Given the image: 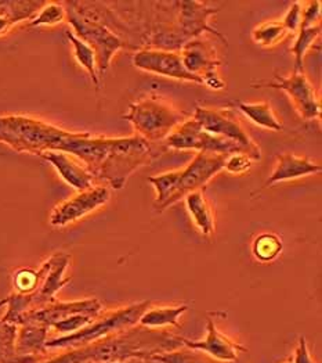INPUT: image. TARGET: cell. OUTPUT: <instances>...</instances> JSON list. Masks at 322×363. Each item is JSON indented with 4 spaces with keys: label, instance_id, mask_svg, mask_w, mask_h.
Masks as SVG:
<instances>
[{
    "label": "cell",
    "instance_id": "obj_1",
    "mask_svg": "<svg viewBox=\"0 0 322 363\" xmlns=\"http://www.w3.org/2000/svg\"><path fill=\"white\" fill-rule=\"evenodd\" d=\"M56 152L79 160L94 179L108 182L120 190L127 178L151 160V147L142 136L104 138L88 132L67 130Z\"/></svg>",
    "mask_w": 322,
    "mask_h": 363
},
{
    "label": "cell",
    "instance_id": "obj_2",
    "mask_svg": "<svg viewBox=\"0 0 322 363\" xmlns=\"http://www.w3.org/2000/svg\"><path fill=\"white\" fill-rule=\"evenodd\" d=\"M178 335L154 332L146 328H133L82 347L68 348L64 354L39 363H113L130 359L151 362L154 355L181 348Z\"/></svg>",
    "mask_w": 322,
    "mask_h": 363
},
{
    "label": "cell",
    "instance_id": "obj_3",
    "mask_svg": "<svg viewBox=\"0 0 322 363\" xmlns=\"http://www.w3.org/2000/svg\"><path fill=\"white\" fill-rule=\"evenodd\" d=\"M62 6H65L67 20L75 30V35L93 49L97 74L103 75L110 68L114 55L125 46V42L97 18L91 3L65 1Z\"/></svg>",
    "mask_w": 322,
    "mask_h": 363
},
{
    "label": "cell",
    "instance_id": "obj_4",
    "mask_svg": "<svg viewBox=\"0 0 322 363\" xmlns=\"http://www.w3.org/2000/svg\"><path fill=\"white\" fill-rule=\"evenodd\" d=\"M65 135L49 122L28 116H1L0 142L18 152L40 155L45 152H56Z\"/></svg>",
    "mask_w": 322,
    "mask_h": 363
},
{
    "label": "cell",
    "instance_id": "obj_5",
    "mask_svg": "<svg viewBox=\"0 0 322 363\" xmlns=\"http://www.w3.org/2000/svg\"><path fill=\"white\" fill-rule=\"evenodd\" d=\"M149 301H142L119 308L117 311L104 315H98L90 325L79 332L47 340L45 345L47 350H68L86 345L114 334L123 333L136 328L142 315L149 308Z\"/></svg>",
    "mask_w": 322,
    "mask_h": 363
},
{
    "label": "cell",
    "instance_id": "obj_6",
    "mask_svg": "<svg viewBox=\"0 0 322 363\" xmlns=\"http://www.w3.org/2000/svg\"><path fill=\"white\" fill-rule=\"evenodd\" d=\"M49 269L35 293L28 296L13 293L6 298L7 311L0 319L1 322L18 326L23 313L57 301V293L71 281V277H65V271L71 262V255L65 252H56L49 258Z\"/></svg>",
    "mask_w": 322,
    "mask_h": 363
},
{
    "label": "cell",
    "instance_id": "obj_7",
    "mask_svg": "<svg viewBox=\"0 0 322 363\" xmlns=\"http://www.w3.org/2000/svg\"><path fill=\"white\" fill-rule=\"evenodd\" d=\"M188 114L176 110L163 100L148 97L132 103L129 113L123 116L146 142L166 139L180 123L187 120Z\"/></svg>",
    "mask_w": 322,
    "mask_h": 363
},
{
    "label": "cell",
    "instance_id": "obj_8",
    "mask_svg": "<svg viewBox=\"0 0 322 363\" xmlns=\"http://www.w3.org/2000/svg\"><path fill=\"white\" fill-rule=\"evenodd\" d=\"M192 118L198 121L206 132L238 143L252 161L262 160L260 147L248 135L233 110L197 107Z\"/></svg>",
    "mask_w": 322,
    "mask_h": 363
},
{
    "label": "cell",
    "instance_id": "obj_9",
    "mask_svg": "<svg viewBox=\"0 0 322 363\" xmlns=\"http://www.w3.org/2000/svg\"><path fill=\"white\" fill-rule=\"evenodd\" d=\"M166 145L175 150H197L198 152H212L226 157L233 154L246 155L238 143L206 132L194 118L180 123L166 138Z\"/></svg>",
    "mask_w": 322,
    "mask_h": 363
},
{
    "label": "cell",
    "instance_id": "obj_10",
    "mask_svg": "<svg viewBox=\"0 0 322 363\" xmlns=\"http://www.w3.org/2000/svg\"><path fill=\"white\" fill-rule=\"evenodd\" d=\"M226 160V155L201 152L195 155V158L185 168L175 171V187L162 211L176 204L181 199H185V196H188L190 193L201 190L216 174L224 169Z\"/></svg>",
    "mask_w": 322,
    "mask_h": 363
},
{
    "label": "cell",
    "instance_id": "obj_11",
    "mask_svg": "<svg viewBox=\"0 0 322 363\" xmlns=\"http://www.w3.org/2000/svg\"><path fill=\"white\" fill-rule=\"evenodd\" d=\"M253 86H267L287 91L288 96L292 99L293 104L299 111L300 117L306 121H311L321 116V103L316 94L314 86L311 85L304 72H293L292 77L289 78L275 74L274 81H262Z\"/></svg>",
    "mask_w": 322,
    "mask_h": 363
},
{
    "label": "cell",
    "instance_id": "obj_12",
    "mask_svg": "<svg viewBox=\"0 0 322 363\" xmlns=\"http://www.w3.org/2000/svg\"><path fill=\"white\" fill-rule=\"evenodd\" d=\"M180 56L185 69L198 77L210 89H223L224 82L219 77L216 68L220 65L216 49L202 39H191L185 42L180 50Z\"/></svg>",
    "mask_w": 322,
    "mask_h": 363
},
{
    "label": "cell",
    "instance_id": "obj_13",
    "mask_svg": "<svg viewBox=\"0 0 322 363\" xmlns=\"http://www.w3.org/2000/svg\"><path fill=\"white\" fill-rule=\"evenodd\" d=\"M111 191L104 186H93L88 190L78 191L71 199L59 203L50 215V225L62 228L79 220L90 212L108 203Z\"/></svg>",
    "mask_w": 322,
    "mask_h": 363
},
{
    "label": "cell",
    "instance_id": "obj_14",
    "mask_svg": "<svg viewBox=\"0 0 322 363\" xmlns=\"http://www.w3.org/2000/svg\"><path fill=\"white\" fill-rule=\"evenodd\" d=\"M103 312V303L97 298H88L81 301H71V303H47L39 309L28 311L23 313L20 319V325H40L46 328H52L54 323L61 322L72 315H86L90 318H97Z\"/></svg>",
    "mask_w": 322,
    "mask_h": 363
},
{
    "label": "cell",
    "instance_id": "obj_15",
    "mask_svg": "<svg viewBox=\"0 0 322 363\" xmlns=\"http://www.w3.org/2000/svg\"><path fill=\"white\" fill-rule=\"evenodd\" d=\"M133 62L139 69H143L146 72L204 85V82L198 77L190 74L185 69L180 52L176 50L143 49L134 55Z\"/></svg>",
    "mask_w": 322,
    "mask_h": 363
},
{
    "label": "cell",
    "instance_id": "obj_16",
    "mask_svg": "<svg viewBox=\"0 0 322 363\" xmlns=\"http://www.w3.org/2000/svg\"><path fill=\"white\" fill-rule=\"evenodd\" d=\"M183 347L204 352L206 355L217 359L220 362H234L241 352H245L246 348L229 338L226 334L219 332L213 319H207L206 337L200 341H192L185 337H180Z\"/></svg>",
    "mask_w": 322,
    "mask_h": 363
},
{
    "label": "cell",
    "instance_id": "obj_17",
    "mask_svg": "<svg viewBox=\"0 0 322 363\" xmlns=\"http://www.w3.org/2000/svg\"><path fill=\"white\" fill-rule=\"evenodd\" d=\"M178 4L181 7L178 35V39L181 42H185L187 39H194L205 30L216 33L223 42H227L224 36H222L217 30L207 26V18L212 14H216L219 11L217 9H207L201 1H181Z\"/></svg>",
    "mask_w": 322,
    "mask_h": 363
},
{
    "label": "cell",
    "instance_id": "obj_18",
    "mask_svg": "<svg viewBox=\"0 0 322 363\" xmlns=\"http://www.w3.org/2000/svg\"><path fill=\"white\" fill-rule=\"evenodd\" d=\"M39 157L50 162L57 169L59 177L75 190L84 191L93 187V175L75 157L62 152H45Z\"/></svg>",
    "mask_w": 322,
    "mask_h": 363
},
{
    "label": "cell",
    "instance_id": "obj_19",
    "mask_svg": "<svg viewBox=\"0 0 322 363\" xmlns=\"http://www.w3.org/2000/svg\"><path fill=\"white\" fill-rule=\"evenodd\" d=\"M321 165L311 162L306 157H297L294 154H281L277 158L275 168L270 178L263 184V189L278 182L291 181L301 177L321 172Z\"/></svg>",
    "mask_w": 322,
    "mask_h": 363
},
{
    "label": "cell",
    "instance_id": "obj_20",
    "mask_svg": "<svg viewBox=\"0 0 322 363\" xmlns=\"http://www.w3.org/2000/svg\"><path fill=\"white\" fill-rule=\"evenodd\" d=\"M49 328L40 325H21L18 326L16 337V352L20 357H36L45 361L47 354L46 341H47Z\"/></svg>",
    "mask_w": 322,
    "mask_h": 363
},
{
    "label": "cell",
    "instance_id": "obj_21",
    "mask_svg": "<svg viewBox=\"0 0 322 363\" xmlns=\"http://www.w3.org/2000/svg\"><path fill=\"white\" fill-rule=\"evenodd\" d=\"M47 1H0V36L7 33L14 24L32 20Z\"/></svg>",
    "mask_w": 322,
    "mask_h": 363
},
{
    "label": "cell",
    "instance_id": "obj_22",
    "mask_svg": "<svg viewBox=\"0 0 322 363\" xmlns=\"http://www.w3.org/2000/svg\"><path fill=\"white\" fill-rule=\"evenodd\" d=\"M185 206L201 233L205 236H212L214 233V216L204 193L197 190L185 196Z\"/></svg>",
    "mask_w": 322,
    "mask_h": 363
},
{
    "label": "cell",
    "instance_id": "obj_23",
    "mask_svg": "<svg viewBox=\"0 0 322 363\" xmlns=\"http://www.w3.org/2000/svg\"><path fill=\"white\" fill-rule=\"evenodd\" d=\"M188 309L187 305L178 306H161V308H148L142 315L139 325L146 329H159L165 326L181 328L178 318Z\"/></svg>",
    "mask_w": 322,
    "mask_h": 363
},
{
    "label": "cell",
    "instance_id": "obj_24",
    "mask_svg": "<svg viewBox=\"0 0 322 363\" xmlns=\"http://www.w3.org/2000/svg\"><path fill=\"white\" fill-rule=\"evenodd\" d=\"M238 110L243 113L251 121L262 128L280 132L282 130V123L274 114L271 106L268 103H235Z\"/></svg>",
    "mask_w": 322,
    "mask_h": 363
},
{
    "label": "cell",
    "instance_id": "obj_25",
    "mask_svg": "<svg viewBox=\"0 0 322 363\" xmlns=\"http://www.w3.org/2000/svg\"><path fill=\"white\" fill-rule=\"evenodd\" d=\"M67 36H68L72 48H74L75 59L88 71L96 89L98 91L100 89V78H98V74H97V60H96V55H94L93 49L88 46L86 42L79 39L71 30H67Z\"/></svg>",
    "mask_w": 322,
    "mask_h": 363
},
{
    "label": "cell",
    "instance_id": "obj_26",
    "mask_svg": "<svg viewBox=\"0 0 322 363\" xmlns=\"http://www.w3.org/2000/svg\"><path fill=\"white\" fill-rule=\"evenodd\" d=\"M49 265H50V262L47 259L46 262L42 264V267L38 271L28 269V268L18 269L13 274V284H14V289L17 290L16 293L24 294V296L35 293L39 289L45 274L47 272Z\"/></svg>",
    "mask_w": 322,
    "mask_h": 363
},
{
    "label": "cell",
    "instance_id": "obj_27",
    "mask_svg": "<svg viewBox=\"0 0 322 363\" xmlns=\"http://www.w3.org/2000/svg\"><path fill=\"white\" fill-rule=\"evenodd\" d=\"M321 33V26H313L307 28H300L297 39L294 42L291 50L294 55V71L293 72H303V60L307 50L313 46V43L317 40V38Z\"/></svg>",
    "mask_w": 322,
    "mask_h": 363
},
{
    "label": "cell",
    "instance_id": "obj_28",
    "mask_svg": "<svg viewBox=\"0 0 322 363\" xmlns=\"http://www.w3.org/2000/svg\"><path fill=\"white\" fill-rule=\"evenodd\" d=\"M282 251V242L274 233H263L255 239L252 244V252L260 262L274 261Z\"/></svg>",
    "mask_w": 322,
    "mask_h": 363
},
{
    "label": "cell",
    "instance_id": "obj_29",
    "mask_svg": "<svg viewBox=\"0 0 322 363\" xmlns=\"http://www.w3.org/2000/svg\"><path fill=\"white\" fill-rule=\"evenodd\" d=\"M288 35L287 30L284 28V26L278 21H270V23H264L262 26L256 27L252 32V38L253 40L263 46V48H271L275 46L277 43H280L285 36Z\"/></svg>",
    "mask_w": 322,
    "mask_h": 363
},
{
    "label": "cell",
    "instance_id": "obj_30",
    "mask_svg": "<svg viewBox=\"0 0 322 363\" xmlns=\"http://www.w3.org/2000/svg\"><path fill=\"white\" fill-rule=\"evenodd\" d=\"M67 18V13H65V7L62 6V3H46L40 11L38 13L36 17H32L28 27L30 28H36V27H52V26H57L59 23H62Z\"/></svg>",
    "mask_w": 322,
    "mask_h": 363
},
{
    "label": "cell",
    "instance_id": "obj_31",
    "mask_svg": "<svg viewBox=\"0 0 322 363\" xmlns=\"http://www.w3.org/2000/svg\"><path fill=\"white\" fill-rule=\"evenodd\" d=\"M152 363H212L206 359L204 355H201L195 350L190 348H178L175 351H169L165 354L154 355L151 358Z\"/></svg>",
    "mask_w": 322,
    "mask_h": 363
},
{
    "label": "cell",
    "instance_id": "obj_32",
    "mask_svg": "<svg viewBox=\"0 0 322 363\" xmlns=\"http://www.w3.org/2000/svg\"><path fill=\"white\" fill-rule=\"evenodd\" d=\"M94 318H90L86 315H72L61 322L54 323L50 329H54L56 332L62 334V335H68V334L76 333L81 329L86 328L93 322Z\"/></svg>",
    "mask_w": 322,
    "mask_h": 363
},
{
    "label": "cell",
    "instance_id": "obj_33",
    "mask_svg": "<svg viewBox=\"0 0 322 363\" xmlns=\"http://www.w3.org/2000/svg\"><path fill=\"white\" fill-rule=\"evenodd\" d=\"M321 14V1H307L301 7V26L300 28H307L317 26L316 21Z\"/></svg>",
    "mask_w": 322,
    "mask_h": 363
},
{
    "label": "cell",
    "instance_id": "obj_34",
    "mask_svg": "<svg viewBox=\"0 0 322 363\" xmlns=\"http://www.w3.org/2000/svg\"><path fill=\"white\" fill-rule=\"evenodd\" d=\"M251 164H252V160L248 155L233 154V155L227 157L224 169H227L231 174H243L248 169H251Z\"/></svg>",
    "mask_w": 322,
    "mask_h": 363
},
{
    "label": "cell",
    "instance_id": "obj_35",
    "mask_svg": "<svg viewBox=\"0 0 322 363\" xmlns=\"http://www.w3.org/2000/svg\"><path fill=\"white\" fill-rule=\"evenodd\" d=\"M281 24L284 26V28L288 33L289 32L293 33V32L300 30V26H301V3L300 1L293 3L292 7L287 13V16L281 21Z\"/></svg>",
    "mask_w": 322,
    "mask_h": 363
},
{
    "label": "cell",
    "instance_id": "obj_36",
    "mask_svg": "<svg viewBox=\"0 0 322 363\" xmlns=\"http://www.w3.org/2000/svg\"><path fill=\"white\" fill-rule=\"evenodd\" d=\"M292 363H316L314 359L311 358V354L309 351L307 347V341L304 337H300L297 348L294 351V357H293Z\"/></svg>",
    "mask_w": 322,
    "mask_h": 363
},
{
    "label": "cell",
    "instance_id": "obj_37",
    "mask_svg": "<svg viewBox=\"0 0 322 363\" xmlns=\"http://www.w3.org/2000/svg\"><path fill=\"white\" fill-rule=\"evenodd\" d=\"M113 363H152V362H148V361H143V359H130V361H126V362H113Z\"/></svg>",
    "mask_w": 322,
    "mask_h": 363
},
{
    "label": "cell",
    "instance_id": "obj_38",
    "mask_svg": "<svg viewBox=\"0 0 322 363\" xmlns=\"http://www.w3.org/2000/svg\"><path fill=\"white\" fill-rule=\"evenodd\" d=\"M6 303H7V301H6V298H3V300H1V301H0V308H1V306H3V305H6Z\"/></svg>",
    "mask_w": 322,
    "mask_h": 363
},
{
    "label": "cell",
    "instance_id": "obj_39",
    "mask_svg": "<svg viewBox=\"0 0 322 363\" xmlns=\"http://www.w3.org/2000/svg\"><path fill=\"white\" fill-rule=\"evenodd\" d=\"M287 363H292V362H287Z\"/></svg>",
    "mask_w": 322,
    "mask_h": 363
}]
</instances>
